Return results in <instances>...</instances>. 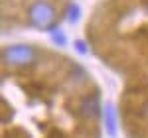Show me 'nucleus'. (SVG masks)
I'll return each instance as SVG.
<instances>
[{
  "label": "nucleus",
  "mask_w": 148,
  "mask_h": 138,
  "mask_svg": "<svg viewBox=\"0 0 148 138\" xmlns=\"http://www.w3.org/2000/svg\"><path fill=\"white\" fill-rule=\"evenodd\" d=\"M85 46L116 83L126 138H148V0H97L83 24Z\"/></svg>",
  "instance_id": "obj_2"
},
{
  "label": "nucleus",
  "mask_w": 148,
  "mask_h": 138,
  "mask_svg": "<svg viewBox=\"0 0 148 138\" xmlns=\"http://www.w3.org/2000/svg\"><path fill=\"white\" fill-rule=\"evenodd\" d=\"M2 138H103V91L77 57L34 40L2 49Z\"/></svg>",
  "instance_id": "obj_1"
}]
</instances>
